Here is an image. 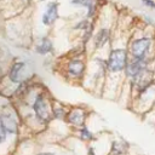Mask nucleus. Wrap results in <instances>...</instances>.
Returning a JSON list of instances; mask_svg holds the SVG:
<instances>
[{
	"label": "nucleus",
	"mask_w": 155,
	"mask_h": 155,
	"mask_svg": "<svg viewBox=\"0 0 155 155\" xmlns=\"http://www.w3.org/2000/svg\"><path fill=\"white\" fill-rule=\"evenodd\" d=\"M80 136H81V138H82L84 140H90V139H92V137H93V134L91 133V131H90L86 126H82V127H81V130H80Z\"/></svg>",
	"instance_id": "ddd939ff"
},
{
	"label": "nucleus",
	"mask_w": 155,
	"mask_h": 155,
	"mask_svg": "<svg viewBox=\"0 0 155 155\" xmlns=\"http://www.w3.org/2000/svg\"><path fill=\"white\" fill-rule=\"evenodd\" d=\"M58 18V6L57 2H50L47 5L46 12L42 15V23L45 25H51Z\"/></svg>",
	"instance_id": "423d86ee"
},
{
	"label": "nucleus",
	"mask_w": 155,
	"mask_h": 155,
	"mask_svg": "<svg viewBox=\"0 0 155 155\" xmlns=\"http://www.w3.org/2000/svg\"><path fill=\"white\" fill-rule=\"evenodd\" d=\"M127 65V53L124 48H114L109 53L107 61V68L111 73H117L126 69Z\"/></svg>",
	"instance_id": "f257e3e1"
},
{
	"label": "nucleus",
	"mask_w": 155,
	"mask_h": 155,
	"mask_svg": "<svg viewBox=\"0 0 155 155\" xmlns=\"http://www.w3.org/2000/svg\"><path fill=\"white\" fill-rule=\"evenodd\" d=\"M41 1H42V0H41Z\"/></svg>",
	"instance_id": "6ab92c4d"
},
{
	"label": "nucleus",
	"mask_w": 155,
	"mask_h": 155,
	"mask_svg": "<svg viewBox=\"0 0 155 155\" xmlns=\"http://www.w3.org/2000/svg\"><path fill=\"white\" fill-rule=\"evenodd\" d=\"M147 6H149V7H151V8H155V2L154 1H151V0H142Z\"/></svg>",
	"instance_id": "dca6fc26"
},
{
	"label": "nucleus",
	"mask_w": 155,
	"mask_h": 155,
	"mask_svg": "<svg viewBox=\"0 0 155 155\" xmlns=\"http://www.w3.org/2000/svg\"><path fill=\"white\" fill-rule=\"evenodd\" d=\"M151 45V40L149 38H140L132 42L131 52L134 59H144Z\"/></svg>",
	"instance_id": "7ed1b4c3"
},
{
	"label": "nucleus",
	"mask_w": 155,
	"mask_h": 155,
	"mask_svg": "<svg viewBox=\"0 0 155 155\" xmlns=\"http://www.w3.org/2000/svg\"><path fill=\"white\" fill-rule=\"evenodd\" d=\"M84 69H85V64L80 59H73L68 64V73L70 76H75V78L81 76V74L84 73Z\"/></svg>",
	"instance_id": "6e6552de"
},
{
	"label": "nucleus",
	"mask_w": 155,
	"mask_h": 155,
	"mask_svg": "<svg viewBox=\"0 0 155 155\" xmlns=\"http://www.w3.org/2000/svg\"><path fill=\"white\" fill-rule=\"evenodd\" d=\"M6 136H7V132L0 126V144L4 143V142L6 140Z\"/></svg>",
	"instance_id": "2eb2a0df"
},
{
	"label": "nucleus",
	"mask_w": 155,
	"mask_h": 155,
	"mask_svg": "<svg viewBox=\"0 0 155 155\" xmlns=\"http://www.w3.org/2000/svg\"><path fill=\"white\" fill-rule=\"evenodd\" d=\"M0 126L10 134L17 132V120L11 111H2L0 114Z\"/></svg>",
	"instance_id": "39448f33"
},
{
	"label": "nucleus",
	"mask_w": 155,
	"mask_h": 155,
	"mask_svg": "<svg viewBox=\"0 0 155 155\" xmlns=\"http://www.w3.org/2000/svg\"><path fill=\"white\" fill-rule=\"evenodd\" d=\"M70 2L73 5L87 7V16L88 17L93 16V13H94V1L93 0H70Z\"/></svg>",
	"instance_id": "f8f14e48"
},
{
	"label": "nucleus",
	"mask_w": 155,
	"mask_h": 155,
	"mask_svg": "<svg viewBox=\"0 0 155 155\" xmlns=\"http://www.w3.org/2000/svg\"><path fill=\"white\" fill-rule=\"evenodd\" d=\"M25 64L24 62H15L11 68H10V71H8V79L13 84H19L22 82V70L24 69Z\"/></svg>",
	"instance_id": "0eeeda50"
},
{
	"label": "nucleus",
	"mask_w": 155,
	"mask_h": 155,
	"mask_svg": "<svg viewBox=\"0 0 155 155\" xmlns=\"http://www.w3.org/2000/svg\"><path fill=\"white\" fill-rule=\"evenodd\" d=\"M0 74H1V68H0Z\"/></svg>",
	"instance_id": "a211bd4d"
},
{
	"label": "nucleus",
	"mask_w": 155,
	"mask_h": 155,
	"mask_svg": "<svg viewBox=\"0 0 155 155\" xmlns=\"http://www.w3.org/2000/svg\"><path fill=\"white\" fill-rule=\"evenodd\" d=\"M68 120L70 124L76 125V126H82V122L85 120V114L81 109H74L70 111V114L68 115Z\"/></svg>",
	"instance_id": "9d476101"
},
{
	"label": "nucleus",
	"mask_w": 155,
	"mask_h": 155,
	"mask_svg": "<svg viewBox=\"0 0 155 155\" xmlns=\"http://www.w3.org/2000/svg\"><path fill=\"white\" fill-rule=\"evenodd\" d=\"M126 75L133 80H136L144 70H147V59H133L131 63L126 65Z\"/></svg>",
	"instance_id": "20e7f679"
},
{
	"label": "nucleus",
	"mask_w": 155,
	"mask_h": 155,
	"mask_svg": "<svg viewBox=\"0 0 155 155\" xmlns=\"http://www.w3.org/2000/svg\"><path fill=\"white\" fill-rule=\"evenodd\" d=\"M33 110L38 117V120L40 122H48L51 120V108H50V103H48V99L47 97L41 93L39 94L34 103H33Z\"/></svg>",
	"instance_id": "f03ea898"
},
{
	"label": "nucleus",
	"mask_w": 155,
	"mask_h": 155,
	"mask_svg": "<svg viewBox=\"0 0 155 155\" xmlns=\"http://www.w3.org/2000/svg\"><path fill=\"white\" fill-rule=\"evenodd\" d=\"M39 155H54L52 153H44V154H39Z\"/></svg>",
	"instance_id": "f3484780"
},
{
	"label": "nucleus",
	"mask_w": 155,
	"mask_h": 155,
	"mask_svg": "<svg viewBox=\"0 0 155 155\" xmlns=\"http://www.w3.org/2000/svg\"><path fill=\"white\" fill-rule=\"evenodd\" d=\"M108 39H109V30L108 29H101L97 33L96 38H94V45H96V47L97 48H102L107 44Z\"/></svg>",
	"instance_id": "9b49d317"
},
{
	"label": "nucleus",
	"mask_w": 155,
	"mask_h": 155,
	"mask_svg": "<svg viewBox=\"0 0 155 155\" xmlns=\"http://www.w3.org/2000/svg\"><path fill=\"white\" fill-rule=\"evenodd\" d=\"M124 147H122V144L121 143H117V142H114L113 143V154H115V155H121V154H124Z\"/></svg>",
	"instance_id": "4468645a"
},
{
	"label": "nucleus",
	"mask_w": 155,
	"mask_h": 155,
	"mask_svg": "<svg viewBox=\"0 0 155 155\" xmlns=\"http://www.w3.org/2000/svg\"><path fill=\"white\" fill-rule=\"evenodd\" d=\"M53 48V45H52V41L48 39V38H42L41 41L36 45L35 47V51L39 53V54H47L52 51Z\"/></svg>",
	"instance_id": "1a4fd4ad"
}]
</instances>
